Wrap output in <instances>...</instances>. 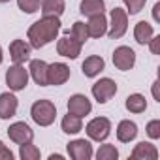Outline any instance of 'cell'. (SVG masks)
I'll return each instance as SVG.
<instances>
[{
	"label": "cell",
	"mask_w": 160,
	"mask_h": 160,
	"mask_svg": "<svg viewBox=\"0 0 160 160\" xmlns=\"http://www.w3.org/2000/svg\"><path fill=\"white\" fill-rule=\"evenodd\" d=\"M91 92H92V96H94V100L98 104H106L117 94V83L113 81V79H109V77H102L100 81H96L92 85Z\"/></svg>",
	"instance_id": "6"
},
{
	"label": "cell",
	"mask_w": 160,
	"mask_h": 160,
	"mask_svg": "<svg viewBox=\"0 0 160 160\" xmlns=\"http://www.w3.org/2000/svg\"><path fill=\"white\" fill-rule=\"evenodd\" d=\"M6 83H8L10 91H13V92L25 91L27 85H28V70H25L23 64L10 66L8 72H6Z\"/></svg>",
	"instance_id": "4"
},
{
	"label": "cell",
	"mask_w": 160,
	"mask_h": 160,
	"mask_svg": "<svg viewBox=\"0 0 160 160\" xmlns=\"http://www.w3.org/2000/svg\"><path fill=\"white\" fill-rule=\"evenodd\" d=\"M17 108H19V100L15 98V94H12V92L0 94V119L2 121H8V119L15 117Z\"/></svg>",
	"instance_id": "13"
},
{
	"label": "cell",
	"mask_w": 160,
	"mask_h": 160,
	"mask_svg": "<svg viewBox=\"0 0 160 160\" xmlns=\"http://www.w3.org/2000/svg\"><path fill=\"white\" fill-rule=\"evenodd\" d=\"M136 136H138V124L134 121L124 119V121L119 122V126H117V139L121 143H130V141L136 139Z\"/></svg>",
	"instance_id": "19"
},
{
	"label": "cell",
	"mask_w": 160,
	"mask_h": 160,
	"mask_svg": "<svg viewBox=\"0 0 160 160\" xmlns=\"http://www.w3.org/2000/svg\"><path fill=\"white\" fill-rule=\"evenodd\" d=\"M6 2H10V0H0V4H6Z\"/></svg>",
	"instance_id": "37"
},
{
	"label": "cell",
	"mask_w": 160,
	"mask_h": 160,
	"mask_svg": "<svg viewBox=\"0 0 160 160\" xmlns=\"http://www.w3.org/2000/svg\"><path fill=\"white\" fill-rule=\"evenodd\" d=\"M47 62L40 60V58H34L30 60V66H28V72L32 75V79L36 81V85L40 87H47Z\"/></svg>",
	"instance_id": "17"
},
{
	"label": "cell",
	"mask_w": 160,
	"mask_h": 160,
	"mask_svg": "<svg viewBox=\"0 0 160 160\" xmlns=\"http://www.w3.org/2000/svg\"><path fill=\"white\" fill-rule=\"evenodd\" d=\"M96 158H98V160H117V158H119V151H117L115 145L106 143V145H102V147L96 151Z\"/></svg>",
	"instance_id": "26"
},
{
	"label": "cell",
	"mask_w": 160,
	"mask_h": 160,
	"mask_svg": "<svg viewBox=\"0 0 160 160\" xmlns=\"http://www.w3.org/2000/svg\"><path fill=\"white\" fill-rule=\"evenodd\" d=\"M92 111V104L85 94H73L68 98V113L77 115V117H85Z\"/></svg>",
	"instance_id": "12"
},
{
	"label": "cell",
	"mask_w": 160,
	"mask_h": 160,
	"mask_svg": "<svg viewBox=\"0 0 160 160\" xmlns=\"http://www.w3.org/2000/svg\"><path fill=\"white\" fill-rule=\"evenodd\" d=\"M17 6L23 13H36L40 10V0H17Z\"/></svg>",
	"instance_id": "28"
},
{
	"label": "cell",
	"mask_w": 160,
	"mask_h": 160,
	"mask_svg": "<svg viewBox=\"0 0 160 160\" xmlns=\"http://www.w3.org/2000/svg\"><path fill=\"white\" fill-rule=\"evenodd\" d=\"M113 64L121 72L132 70L134 64H136V53H134V49H130L128 45H119L113 51Z\"/></svg>",
	"instance_id": "7"
},
{
	"label": "cell",
	"mask_w": 160,
	"mask_h": 160,
	"mask_svg": "<svg viewBox=\"0 0 160 160\" xmlns=\"http://www.w3.org/2000/svg\"><path fill=\"white\" fill-rule=\"evenodd\" d=\"M130 156H132V160H156L158 158V149L149 141H139L134 147Z\"/></svg>",
	"instance_id": "16"
},
{
	"label": "cell",
	"mask_w": 160,
	"mask_h": 160,
	"mask_svg": "<svg viewBox=\"0 0 160 160\" xmlns=\"http://www.w3.org/2000/svg\"><path fill=\"white\" fill-rule=\"evenodd\" d=\"M124 106H126V109H128L130 113H143V111L147 109V100H145L143 94L134 92V94H130V96L126 98Z\"/></svg>",
	"instance_id": "24"
},
{
	"label": "cell",
	"mask_w": 160,
	"mask_h": 160,
	"mask_svg": "<svg viewBox=\"0 0 160 160\" xmlns=\"http://www.w3.org/2000/svg\"><path fill=\"white\" fill-rule=\"evenodd\" d=\"M55 158H57V160H62V154H55V152L49 154V160H55Z\"/></svg>",
	"instance_id": "35"
},
{
	"label": "cell",
	"mask_w": 160,
	"mask_h": 160,
	"mask_svg": "<svg viewBox=\"0 0 160 160\" xmlns=\"http://www.w3.org/2000/svg\"><path fill=\"white\" fill-rule=\"evenodd\" d=\"M68 34H70V36H73L77 42H81V43H85V42L89 40L87 25H85V23H81V21H75V23H73V27H72V30H70Z\"/></svg>",
	"instance_id": "27"
},
{
	"label": "cell",
	"mask_w": 160,
	"mask_h": 160,
	"mask_svg": "<svg viewBox=\"0 0 160 160\" xmlns=\"http://www.w3.org/2000/svg\"><path fill=\"white\" fill-rule=\"evenodd\" d=\"M40 8H42V13L43 17H60L66 10V2L64 0H42L40 2Z\"/></svg>",
	"instance_id": "20"
},
{
	"label": "cell",
	"mask_w": 160,
	"mask_h": 160,
	"mask_svg": "<svg viewBox=\"0 0 160 160\" xmlns=\"http://www.w3.org/2000/svg\"><path fill=\"white\" fill-rule=\"evenodd\" d=\"M79 12L87 17H92V15H100L106 12V2L104 0H81L79 4Z\"/></svg>",
	"instance_id": "21"
},
{
	"label": "cell",
	"mask_w": 160,
	"mask_h": 160,
	"mask_svg": "<svg viewBox=\"0 0 160 160\" xmlns=\"http://www.w3.org/2000/svg\"><path fill=\"white\" fill-rule=\"evenodd\" d=\"M145 132H147V136H149L151 139H158V138H160V121H158V119L149 121Z\"/></svg>",
	"instance_id": "30"
},
{
	"label": "cell",
	"mask_w": 160,
	"mask_h": 160,
	"mask_svg": "<svg viewBox=\"0 0 160 160\" xmlns=\"http://www.w3.org/2000/svg\"><path fill=\"white\" fill-rule=\"evenodd\" d=\"M81 47H83L81 42H77L73 36H70L66 32V36L60 38L58 43H57V53L60 57H66V58H72L73 60V58H77L79 55H81Z\"/></svg>",
	"instance_id": "8"
},
{
	"label": "cell",
	"mask_w": 160,
	"mask_h": 160,
	"mask_svg": "<svg viewBox=\"0 0 160 160\" xmlns=\"http://www.w3.org/2000/svg\"><path fill=\"white\" fill-rule=\"evenodd\" d=\"M19 156L21 160H40L42 152L36 145H32V141H28V143L19 145Z\"/></svg>",
	"instance_id": "25"
},
{
	"label": "cell",
	"mask_w": 160,
	"mask_h": 160,
	"mask_svg": "<svg viewBox=\"0 0 160 160\" xmlns=\"http://www.w3.org/2000/svg\"><path fill=\"white\" fill-rule=\"evenodd\" d=\"M0 160H13V152L0 141Z\"/></svg>",
	"instance_id": "31"
},
{
	"label": "cell",
	"mask_w": 160,
	"mask_h": 160,
	"mask_svg": "<svg viewBox=\"0 0 160 160\" xmlns=\"http://www.w3.org/2000/svg\"><path fill=\"white\" fill-rule=\"evenodd\" d=\"M58 32H60V19L49 15V17H42L40 21L32 23L27 32V38L32 49H42L47 43L55 42Z\"/></svg>",
	"instance_id": "1"
},
{
	"label": "cell",
	"mask_w": 160,
	"mask_h": 160,
	"mask_svg": "<svg viewBox=\"0 0 160 160\" xmlns=\"http://www.w3.org/2000/svg\"><path fill=\"white\" fill-rule=\"evenodd\" d=\"M30 43H27L25 40H13L10 43V57L13 60V64H23L30 58Z\"/></svg>",
	"instance_id": "14"
},
{
	"label": "cell",
	"mask_w": 160,
	"mask_h": 160,
	"mask_svg": "<svg viewBox=\"0 0 160 160\" xmlns=\"http://www.w3.org/2000/svg\"><path fill=\"white\" fill-rule=\"evenodd\" d=\"M66 149H68L70 158H73V160H91L94 154L92 145L87 139H73L66 145Z\"/></svg>",
	"instance_id": "11"
},
{
	"label": "cell",
	"mask_w": 160,
	"mask_h": 160,
	"mask_svg": "<svg viewBox=\"0 0 160 160\" xmlns=\"http://www.w3.org/2000/svg\"><path fill=\"white\" fill-rule=\"evenodd\" d=\"M122 2H124V6H126V13L136 15V13H139V12L143 10V6H145L147 0H122Z\"/></svg>",
	"instance_id": "29"
},
{
	"label": "cell",
	"mask_w": 160,
	"mask_h": 160,
	"mask_svg": "<svg viewBox=\"0 0 160 160\" xmlns=\"http://www.w3.org/2000/svg\"><path fill=\"white\" fill-rule=\"evenodd\" d=\"M154 36V28L152 25H149L147 21H139L136 27H134V38L139 45H145L149 43V40Z\"/></svg>",
	"instance_id": "23"
},
{
	"label": "cell",
	"mask_w": 160,
	"mask_h": 160,
	"mask_svg": "<svg viewBox=\"0 0 160 160\" xmlns=\"http://www.w3.org/2000/svg\"><path fill=\"white\" fill-rule=\"evenodd\" d=\"M30 117L40 126H51L57 117V108L51 100H38L30 108Z\"/></svg>",
	"instance_id": "2"
},
{
	"label": "cell",
	"mask_w": 160,
	"mask_h": 160,
	"mask_svg": "<svg viewBox=\"0 0 160 160\" xmlns=\"http://www.w3.org/2000/svg\"><path fill=\"white\" fill-rule=\"evenodd\" d=\"M70 79V66L64 62H53L47 66V85H64Z\"/></svg>",
	"instance_id": "9"
},
{
	"label": "cell",
	"mask_w": 160,
	"mask_h": 160,
	"mask_svg": "<svg viewBox=\"0 0 160 160\" xmlns=\"http://www.w3.org/2000/svg\"><path fill=\"white\" fill-rule=\"evenodd\" d=\"M158 10H160V2H156V4H154V8H152V19H154L156 23L160 21V13H158Z\"/></svg>",
	"instance_id": "33"
},
{
	"label": "cell",
	"mask_w": 160,
	"mask_h": 160,
	"mask_svg": "<svg viewBox=\"0 0 160 160\" xmlns=\"http://www.w3.org/2000/svg\"><path fill=\"white\" fill-rule=\"evenodd\" d=\"M87 32H89V38H102L108 32V19H106V15L100 13V15L89 17Z\"/></svg>",
	"instance_id": "18"
},
{
	"label": "cell",
	"mask_w": 160,
	"mask_h": 160,
	"mask_svg": "<svg viewBox=\"0 0 160 160\" xmlns=\"http://www.w3.org/2000/svg\"><path fill=\"white\" fill-rule=\"evenodd\" d=\"M85 132H87V136L92 139V141H106L108 139V136L111 134V122H109V119H106V117H94L87 126H85Z\"/></svg>",
	"instance_id": "5"
},
{
	"label": "cell",
	"mask_w": 160,
	"mask_h": 160,
	"mask_svg": "<svg viewBox=\"0 0 160 160\" xmlns=\"http://www.w3.org/2000/svg\"><path fill=\"white\" fill-rule=\"evenodd\" d=\"M158 85H160L158 81H154V83H152V96H154V100H156V102H160V96H158Z\"/></svg>",
	"instance_id": "34"
},
{
	"label": "cell",
	"mask_w": 160,
	"mask_h": 160,
	"mask_svg": "<svg viewBox=\"0 0 160 160\" xmlns=\"http://www.w3.org/2000/svg\"><path fill=\"white\" fill-rule=\"evenodd\" d=\"M2 58H4V57H2V47H0V64H2Z\"/></svg>",
	"instance_id": "36"
},
{
	"label": "cell",
	"mask_w": 160,
	"mask_h": 160,
	"mask_svg": "<svg viewBox=\"0 0 160 160\" xmlns=\"http://www.w3.org/2000/svg\"><path fill=\"white\" fill-rule=\"evenodd\" d=\"M109 30H108V36L111 40H119L126 34L128 30V13L126 10L122 8H113L111 10V21L108 23Z\"/></svg>",
	"instance_id": "3"
},
{
	"label": "cell",
	"mask_w": 160,
	"mask_h": 160,
	"mask_svg": "<svg viewBox=\"0 0 160 160\" xmlns=\"http://www.w3.org/2000/svg\"><path fill=\"white\" fill-rule=\"evenodd\" d=\"M8 136H10V139H12L13 143L23 145V143H28V141L34 139V130H32L27 122L19 121V122L10 124V128H8Z\"/></svg>",
	"instance_id": "10"
},
{
	"label": "cell",
	"mask_w": 160,
	"mask_h": 160,
	"mask_svg": "<svg viewBox=\"0 0 160 160\" xmlns=\"http://www.w3.org/2000/svg\"><path fill=\"white\" fill-rule=\"evenodd\" d=\"M104 68H106V60L98 55L87 57L81 64V70H83L85 77H96V75H100V72H104Z\"/></svg>",
	"instance_id": "15"
},
{
	"label": "cell",
	"mask_w": 160,
	"mask_h": 160,
	"mask_svg": "<svg viewBox=\"0 0 160 160\" xmlns=\"http://www.w3.org/2000/svg\"><path fill=\"white\" fill-rule=\"evenodd\" d=\"M149 47H151L152 55H158L160 53V36H152L149 40Z\"/></svg>",
	"instance_id": "32"
},
{
	"label": "cell",
	"mask_w": 160,
	"mask_h": 160,
	"mask_svg": "<svg viewBox=\"0 0 160 160\" xmlns=\"http://www.w3.org/2000/svg\"><path fill=\"white\" fill-rule=\"evenodd\" d=\"M60 128H62V132H64V134H72V136H73V134H79V132L83 130V121H81V117L68 113V115H64V117H62Z\"/></svg>",
	"instance_id": "22"
}]
</instances>
